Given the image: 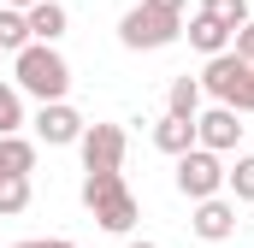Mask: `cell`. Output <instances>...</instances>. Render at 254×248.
I'll list each match as a JSON object with an SVG mask.
<instances>
[{"label": "cell", "instance_id": "1", "mask_svg": "<svg viewBox=\"0 0 254 248\" xmlns=\"http://www.w3.org/2000/svg\"><path fill=\"white\" fill-rule=\"evenodd\" d=\"M12 77H18V95H36L42 107L65 101V89H71V65H65V54H60V48H42V42H30V48L12 60Z\"/></svg>", "mask_w": 254, "mask_h": 248}, {"label": "cell", "instance_id": "2", "mask_svg": "<svg viewBox=\"0 0 254 248\" xmlns=\"http://www.w3.org/2000/svg\"><path fill=\"white\" fill-rule=\"evenodd\" d=\"M83 207L95 213L101 231H119L125 237L130 225H136V195H130L125 172H89L83 178Z\"/></svg>", "mask_w": 254, "mask_h": 248}, {"label": "cell", "instance_id": "3", "mask_svg": "<svg viewBox=\"0 0 254 248\" xmlns=\"http://www.w3.org/2000/svg\"><path fill=\"white\" fill-rule=\"evenodd\" d=\"M201 89H207L219 107H231V113H254V65H249V60H237V54L207 60V71H201Z\"/></svg>", "mask_w": 254, "mask_h": 248}, {"label": "cell", "instance_id": "4", "mask_svg": "<svg viewBox=\"0 0 254 248\" xmlns=\"http://www.w3.org/2000/svg\"><path fill=\"white\" fill-rule=\"evenodd\" d=\"M178 36H184V18H166V12H154V6H130L125 18H119V42H125L130 54L172 48Z\"/></svg>", "mask_w": 254, "mask_h": 248}, {"label": "cell", "instance_id": "5", "mask_svg": "<svg viewBox=\"0 0 254 248\" xmlns=\"http://www.w3.org/2000/svg\"><path fill=\"white\" fill-rule=\"evenodd\" d=\"M178 189H184L190 201H213V195L225 189V160L207 154V148H190V154L178 160Z\"/></svg>", "mask_w": 254, "mask_h": 248}, {"label": "cell", "instance_id": "6", "mask_svg": "<svg viewBox=\"0 0 254 248\" xmlns=\"http://www.w3.org/2000/svg\"><path fill=\"white\" fill-rule=\"evenodd\" d=\"M77 148H83V172H119V166H125L130 136L119 130V124H89Z\"/></svg>", "mask_w": 254, "mask_h": 248}, {"label": "cell", "instance_id": "7", "mask_svg": "<svg viewBox=\"0 0 254 248\" xmlns=\"http://www.w3.org/2000/svg\"><path fill=\"white\" fill-rule=\"evenodd\" d=\"M83 113L71 107V101H54V107H42L36 113V136L48 142V148H71V142H83Z\"/></svg>", "mask_w": 254, "mask_h": 248}, {"label": "cell", "instance_id": "8", "mask_svg": "<svg viewBox=\"0 0 254 248\" xmlns=\"http://www.w3.org/2000/svg\"><path fill=\"white\" fill-rule=\"evenodd\" d=\"M243 142V124L231 107H213V113H201L195 119V148H207V154H231Z\"/></svg>", "mask_w": 254, "mask_h": 248}, {"label": "cell", "instance_id": "9", "mask_svg": "<svg viewBox=\"0 0 254 248\" xmlns=\"http://www.w3.org/2000/svg\"><path fill=\"white\" fill-rule=\"evenodd\" d=\"M190 231L201 237V243H225V237L237 231V201H225V195H213V201H195Z\"/></svg>", "mask_w": 254, "mask_h": 248}, {"label": "cell", "instance_id": "10", "mask_svg": "<svg viewBox=\"0 0 254 248\" xmlns=\"http://www.w3.org/2000/svg\"><path fill=\"white\" fill-rule=\"evenodd\" d=\"M24 24H30V42L54 48V42L65 36V24H71V18H65V6H60V0H42V6H30V12H24Z\"/></svg>", "mask_w": 254, "mask_h": 248}, {"label": "cell", "instance_id": "11", "mask_svg": "<svg viewBox=\"0 0 254 248\" xmlns=\"http://www.w3.org/2000/svg\"><path fill=\"white\" fill-rule=\"evenodd\" d=\"M184 36H190V48H201L207 60H219V54H231V30H225V24H213L207 12H195L190 24H184Z\"/></svg>", "mask_w": 254, "mask_h": 248}, {"label": "cell", "instance_id": "12", "mask_svg": "<svg viewBox=\"0 0 254 248\" xmlns=\"http://www.w3.org/2000/svg\"><path fill=\"white\" fill-rule=\"evenodd\" d=\"M36 172V142L30 136H0V178H30Z\"/></svg>", "mask_w": 254, "mask_h": 248}, {"label": "cell", "instance_id": "13", "mask_svg": "<svg viewBox=\"0 0 254 248\" xmlns=\"http://www.w3.org/2000/svg\"><path fill=\"white\" fill-rule=\"evenodd\" d=\"M154 148L172 154V160H184V154L195 148V124L190 119H160V124H154Z\"/></svg>", "mask_w": 254, "mask_h": 248}, {"label": "cell", "instance_id": "14", "mask_svg": "<svg viewBox=\"0 0 254 248\" xmlns=\"http://www.w3.org/2000/svg\"><path fill=\"white\" fill-rule=\"evenodd\" d=\"M166 119H201V77H178L172 95H166Z\"/></svg>", "mask_w": 254, "mask_h": 248}, {"label": "cell", "instance_id": "15", "mask_svg": "<svg viewBox=\"0 0 254 248\" xmlns=\"http://www.w3.org/2000/svg\"><path fill=\"white\" fill-rule=\"evenodd\" d=\"M30 48V24H24V12H12V6H0V54H24Z\"/></svg>", "mask_w": 254, "mask_h": 248}, {"label": "cell", "instance_id": "16", "mask_svg": "<svg viewBox=\"0 0 254 248\" xmlns=\"http://www.w3.org/2000/svg\"><path fill=\"white\" fill-rule=\"evenodd\" d=\"M201 12H207L213 24H225L231 36H237V30L249 24V0H201Z\"/></svg>", "mask_w": 254, "mask_h": 248}, {"label": "cell", "instance_id": "17", "mask_svg": "<svg viewBox=\"0 0 254 248\" xmlns=\"http://www.w3.org/2000/svg\"><path fill=\"white\" fill-rule=\"evenodd\" d=\"M18 130H24V95L0 83V136H18Z\"/></svg>", "mask_w": 254, "mask_h": 248}, {"label": "cell", "instance_id": "18", "mask_svg": "<svg viewBox=\"0 0 254 248\" xmlns=\"http://www.w3.org/2000/svg\"><path fill=\"white\" fill-rule=\"evenodd\" d=\"M30 207V178H0V219H18Z\"/></svg>", "mask_w": 254, "mask_h": 248}, {"label": "cell", "instance_id": "19", "mask_svg": "<svg viewBox=\"0 0 254 248\" xmlns=\"http://www.w3.org/2000/svg\"><path fill=\"white\" fill-rule=\"evenodd\" d=\"M225 189L237 201H254V154H243L237 166H225Z\"/></svg>", "mask_w": 254, "mask_h": 248}, {"label": "cell", "instance_id": "20", "mask_svg": "<svg viewBox=\"0 0 254 248\" xmlns=\"http://www.w3.org/2000/svg\"><path fill=\"white\" fill-rule=\"evenodd\" d=\"M231 54H237V60H249V65H254V18H249V24H243V30H237V36H231Z\"/></svg>", "mask_w": 254, "mask_h": 248}, {"label": "cell", "instance_id": "21", "mask_svg": "<svg viewBox=\"0 0 254 248\" xmlns=\"http://www.w3.org/2000/svg\"><path fill=\"white\" fill-rule=\"evenodd\" d=\"M142 6H154V12H166V18H184L190 0H142Z\"/></svg>", "mask_w": 254, "mask_h": 248}, {"label": "cell", "instance_id": "22", "mask_svg": "<svg viewBox=\"0 0 254 248\" xmlns=\"http://www.w3.org/2000/svg\"><path fill=\"white\" fill-rule=\"evenodd\" d=\"M48 248H77V243H65V237H48Z\"/></svg>", "mask_w": 254, "mask_h": 248}, {"label": "cell", "instance_id": "23", "mask_svg": "<svg viewBox=\"0 0 254 248\" xmlns=\"http://www.w3.org/2000/svg\"><path fill=\"white\" fill-rule=\"evenodd\" d=\"M18 248H48V243H18Z\"/></svg>", "mask_w": 254, "mask_h": 248}, {"label": "cell", "instance_id": "24", "mask_svg": "<svg viewBox=\"0 0 254 248\" xmlns=\"http://www.w3.org/2000/svg\"><path fill=\"white\" fill-rule=\"evenodd\" d=\"M130 248H154V243H130Z\"/></svg>", "mask_w": 254, "mask_h": 248}]
</instances>
